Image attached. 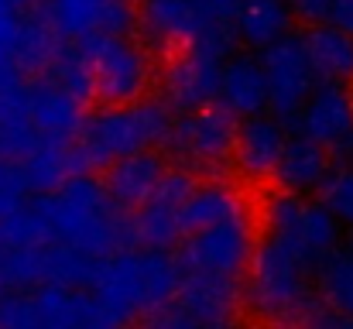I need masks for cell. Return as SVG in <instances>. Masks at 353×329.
<instances>
[{
	"label": "cell",
	"mask_w": 353,
	"mask_h": 329,
	"mask_svg": "<svg viewBox=\"0 0 353 329\" xmlns=\"http://www.w3.org/2000/svg\"><path fill=\"white\" fill-rule=\"evenodd\" d=\"M243 309V285L240 278L185 271L179 295L158 309L148 323L151 326H230Z\"/></svg>",
	"instance_id": "obj_8"
},
{
	"label": "cell",
	"mask_w": 353,
	"mask_h": 329,
	"mask_svg": "<svg viewBox=\"0 0 353 329\" xmlns=\"http://www.w3.org/2000/svg\"><path fill=\"white\" fill-rule=\"evenodd\" d=\"M285 144H288V134H285L281 117H268V113L243 117L240 127H236L234 144L236 175L247 179V182H271Z\"/></svg>",
	"instance_id": "obj_15"
},
{
	"label": "cell",
	"mask_w": 353,
	"mask_h": 329,
	"mask_svg": "<svg viewBox=\"0 0 353 329\" xmlns=\"http://www.w3.org/2000/svg\"><path fill=\"white\" fill-rule=\"evenodd\" d=\"M234 45H236L234 24L210 21L203 28V34L196 38V45L168 55V62L161 69V79H158L161 100L175 113L216 103L220 69H223V59L234 52Z\"/></svg>",
	"instance_id": "obj_5"
},
{
	"label": "cell",
	"mask_w": 353,
	"mask_h": 329,
	"mask_svg": "<svg viewBox=\"0 0 353 329\" xmlns=\"http://www.w3.org/2000/svg\"><path fill=\"white\" fill-rule=\"evenodd\" d=\"M165 168H168V165H165V158H161L154 148L134 151V154H123V158L107 165L103 186H107L110 199L117 203L120 210H137V206L148 203V196L158 189Z\"/></svg>",
	"instance_id": "obj_20"
},
{
	"label": "cell",
	"mask_w": 353,
	"mask_h": 329,
	"mask_svg": "<svg viewBox=\"0 0 353 329\" xmlns=\"http://www.w3.org/2000/svg\"><path fill=\"white\" fill-rule=\"evenodd\" d=\"M206 24L210 21H206L199 0H141L134 31L141 34V41L151 52L168 59V55L196 45V38L203 34Z\"/></svg>",
	"instance_id": "obj_13"
},
{
	"label": "cell",
	"mask_w": 353,
	"mask_h": 329,
	"mask_svg": "<svg viewBox=\"0 0 353 329\" xmlns=\"http://www.w3.org/2000/svg\"><path fill=\"white\" fill-rule=\"evenodd\" d=\"M21 172L28 179V189L41 196V192L59 189L69 175H76L83 168H79L72 141H48V137H41V144L21 161Z\"/></svg>",
	"instance_id": "obj_26"
},
{
	"label": "cell",
	"mask_w": 353,
	"mask_h": 329,
	"mask_svg": "<svg viewBox=\"0 0 353 329\" xmlns=\"http://www.w3.org/2000/svg\"><path fill=\"white\" fill-rule=\"evenodd\" d=\"M28 179L21 172V161H10L0 154V219H7L14 210L28 203Z\"/></svg>",
	"instance_id": "obj_31"
},
{
	"label": "cell",
	"mask_w": 353,
	"mask_h": 329,
	"mask_svg": "<svg viewBox=\"0 0 353 329\" xmlns=\"http://www.w3.org/2000/svg\"><path fill=\"white\" fill-rule=\"evenodd\" d=\"M261 66L268 76V97H271V113L281 120H295V113L309 100V93L316 90V72L312 62L305 55L302 34H285L278 41H271L268 48H261Z\"/></svg>",
	"instance_id": "obj_12"
},
{
	"label": "cell",
	"mask_w": 353,
	"mask_h": 329,
	"mask_svg": "<svg viewBox=\"0 0 353 329\" xmlns=\"http://www.w3.org/2000/svg\"><path fill=\"white\" fill-rule=\"evenodd\" d=\"M333 158H330V148L299 134V137H288L285 151H281V161L274 168V186L285 189V192H299V196H309L323 186L326 172H330Z\"/></svg>",
	"instance_id": "obj_21"
},
{
	"label": "cell",
	"mask_w": 353,
	"mask_h": 329,
	"mask_svg": "<svg viewBox=\"0 0 353 329\" xmlns=\"http://www.w3.org/2000/svg\"><path fill=\"white\" fill-rule=\"evenodd\" d=\"M254 226L250 217L223 219L203 230H192L182 237L179 261L185 271H203V275H223V278H243L247 261L254 254Z\"/></svg>",
	"instance_id": "obj_10"
},
{
	"label": "cell",
	"mask_w": 353,
	"mask_h": 329,
	"mask_svg": "<svg viewBox=\"0 0 353 329\" xmlns=\"http://www.w3.org/2000/svg\"><path fill=\"white\" fill-rule=\"evenodd\" d=\"M216 103L227 107L234 117H240V120L271 110L268 76H264L261 55H254V52H230V55L223 59Z\"/></svg>",
	"instance_id": "obj_18"
},
{
	"label": "cell",
	"mask_w": 353,
	"mask_h": 329,
	"mask_svg": "<svg viewBox=\"0 0 353 329\" xmlns=\"http://www.w3.org/2000/svg\"><path fill=\"white\" fill-rule=\"evenodd\" d=\"M236 127H240V117H234L220 103L185 110V113L172 117L165 148L172 151V158L182 168L216 175V172H223L234 161Z\"/></svg>",
	"instance_id": "obj_6"
},
{
	"label": "cell",
	"mask_w": 353,
	"mask_h": 329,
	"mask_svg": "<svg viewBox=\"0 0 353 329\" xmlns=\"http://www.w3.org/2000/svg\"><path fill=\"white\" fill-rule=\"evenodd\" d=\"M333 151H336V161H343V165H350L353 168V130L350 134H343V137L333 144Z\"/></svg>",
	"instance_id": "obj_35"
},
{
	"label": "cell",
	"mask_w": 353,
	"mask_h": 329,
	"mask_svg": "<svg viewBox=\"0 0 353 329\" xmlns=\"http://www.w3.org/2000/svg\"><path fill=\"white\" fill-rule=\"evenodd\" d=\"M172 127V107L165 100H134V103H103V110L86 113L79 134L72 137L83 172L107 168L123 154L148 151L165 144Z\"/></svg>",
	"instance_id": "obj_4"
},
{
	"label": "cell",
	"mask_w": 353,
	"mask_h": 329,
	"mask_svg": "<svg viewBox=\"0 0 353 329\" xmlns=\"http://www.w3.org/2000/svg\"><path fill=\"white\" fill-rule=\"evenodd\" d=\"M330 21H333L336 28H343L347 34H353V0H333Z\"/></svg>",
	"instance_id": "obj_34"
},
{
	"label": "cell",
	"mask_w": 353,
	"mask_h": 329,
	"mask_svg": "<svg viewBox=\"0 0 353 329\" xmlns=\"http://www.w3.org/2000/svg\"><path fill=\"white\" fill-rule=\"evenodd\" d=\"M292 14L305 24H316V21H330V7L333 0H288Z\"/></svg>",
	"instance_id": "obj_32"
},
{
	"label": "cell",
	"mask_w": 353,
	"mask_h": 329,
	"mask_svg": "<svg viewBox=\"0 0 353 329\" xmlns=\"http://www.w3.org/2000/svg\"><path fill=\"white\" fill-rule=\"evenodd\" d=\"M316 192H319V203H326L340 217L343 226H353V168L350 165L333 158V165H330V172H326V179H323V186Z\"/></svg>",
	"instance_id": "obj_30"
},
{
	"label": "cell",
	"mask_w": 353,
	"mask_h": 329,
	"mask_svg": "<svg viewBox=\"0 0 353 329\" xmlns=\"http://www.w3.org/2000/svg\"><path fill=\"white\" fill-rule=\"evenodd\" d=\"M295 127L299 134L333 148L343 134L353 130V90L347 83L319 79L309 100L295 113Z\"/></svg>",
	"instance_id": "obj_17"
},
{
	"label": "cell",
	"mask_w": 353,
	"mask_h": 329,
	"mask_svg": "<svg viewBox=\"0 0 353 329\" xmlns=\"http://www.w3.org/2000/svg\"><path fill=\"white\" fill-rule=\"evenodd\" d=\"M62 45H65V38L52 28V21L45 14L24 10L21 28H17V45H14V69L24 79H38L59 59Z\"/></svg>",
	"instance_id": "obj_23"
},
{
	"label": "cell",
	"mask_w": 353,
	"mask_h": 329,
	"mask_svg": "<svg viewBox=\"0 0 353 329\" xmlns=\"http://www.w3.org/2000/svg\"><path fill=\"white\" fill-rule=\"evenodd\" d=\"M0 240L7 247H41V243H52L55 237L38 203H24L7 219H0Z\"/></svg>",
	"instance_id": "obj_29"
},
{
	"label": "cell",
	"mask_w": 353,
	"mask_h": 329,
	"mask_svg": "<svg viewBox=\"0 0 353 329\" xmlns=\"http://www.w3.org/2000/svg\"><path fill=\"white\" fill-rule=\"evenodd\" d=\"M10 3H14L17 10H34V7H38L41 0H10Z\"/></svg>",
	"instance_id": "obj_36"
},
{
	"label": "cell",
	"mask_w": 353,
	"mask_h": 329,
	"mask_svg": "<svg viewBox=\"0 0 353 329\" xmlns=\"http://www.w3.org/2000/svg\"><path fill=\"white\" fill-rule=\"evenodd\" d=\"M38 79H48V83L62 86V90H65V93H72L79 103H90V100L97 97L93 69H90V59H86L83 45H79V48H76V45H62L59 59H55V62L48 66V72H45V76H38Z\"/></svg>",
	"instance_id": "obj_28"
},
{
	"label": "cell",
	"mask_w": 353,
	"mask_h": 329,
	"mask_svg": "<svg viewBox=\"0 0 353 329\" xmlns=\"http://www.w3.org/2000/svg\"><path fill=\"white\" fill-rule=\"evenodd\" d=\"M38 210L45 213L52 237L90 257H107L120 247H130V217L110 199L103 179L90 172L69 175L59 189L41 192Z\"/></svg>",
	"instance_id": "obj_2"
},
{
	"label": "cell",
	"mask_w": 353,
	"mask_h": 329,
	"mask_svg": "<svg viewBox=\"0 0 353 329\" xmlns=\"http://www.w3.org/2000/svg\"><path fill=\"white\" fill-rule=\"evenodd\" d=\"M316 292L323 306L353 319V247H336L326 261L316 264Z\"/></svg>",
	"instance_id": "obj_27"
},
{
	"label": "cell",
	"mask_w": 353,
	"mask_h": 329,
	"mask_svg": "<svg viewBox=\"0 0 353 329\" xmlns=\"http://www.w3.org/2000/svg\"><path fill=\"white\" fill-rule=\"evenodd\" d=\"M192 189H196V175L189 168H165V175H161L158 189L148 196V203L130 210V247L172 250L175 243H182L179 213Z\"/></svg>",
	"instance_id": "obj_11"
},
{
	"label": "cell",
	"mask_w": 353,
	"mask_h": 329,
	"mask_svg": "<svg viewBox=\"0 0 353 329\" xmlns=\"http://www.w3.org/2000/svg\"><path fill=\"white\" fill-rule=\"evenodd\" d=\"M268 230L281 233L288 243H295L312 264L326 261L336 247H343V223L326 203H309L299 192H278L264 206Z\"/></svg>",
	"instance_id": "obj_9"
},
{
	"label": "cell",
	"mask_w": 353,
	"mask_h": 329,
	"mask_svg": "<svg viewBox=\"0 0 353 329\" xmlns=\"http://www.w3.org/2000/svg\"><path fill=\"white\" fill-rule=\"evenodd\" d=\"M185 268L161 247H120L97 261L90 288L120 323L151 319L182 288Z\"/></svg>",
	"instance_id": "obj_3"
},
{
	"label": "cell",
	"mask_w": 353,
	"mask_h": 329,
	"mask_svg": "<svg viewBox=\"0 0 353 329\" xmlns=\"http://www.w3.org/2000/svg\"><path fill=\"white\" fill-rule=\"evenodd\" d=\"M302 45L316 79H333V83L353 79V34H347L343 28H336L333 21H316L302 31Z\"/></svg>",
	"instance_id": "obj_22"
},
{
	"label": "cell",
	"mask_w": 353,
	"mask_h": 329,
	"mask_svg": "<svg viewBox=\"0 0 353 329\" xmlns=\"http://www.w3.org/2000/svg\"><path fill=\"white\" fill-rule=\"evenodd\" d=\"M240 3H243V0H199L206 21H216V24H234Z\"/></svg>",
	"instance_id": "obj_33"
},
{
	"label": "cell",
	"mask_w": 353,
	"mask_h": 329,
	"mask_svg": "<svg viewBox=\"0 0 353 329\" xmlns=\"http://www.w3.org/2000/svg\"><path fill=\"white\" fill-rule=\"evenodd\" d=\"M79 45L93 69L97 100L134 103L148 97L154 83V66H151V48L144 41H134L130 34H93Z\"/></svg>",
	"instance_id": "obj_7"
},
{
	"label": "cell",
	"mask_w": 353,
	"mask_h": 329,
	"mask_svg": "<svg viewBox=\"0 0 353 329\" xmlns=\"http://www.w3.org/2000/svg\"><path fill=\"white\" fill-rule=\"evenodd\" d=\"M31 299H34L38 326H123L117 316L97 299L93 288L45 281V285L31 288Z\"/></svg>",
	"instance_id": "obj_16"
},
{
	"label": "cell",
	"mask_w": 353,
	"mask_h": 329,
	"mask_svg": "<svg viewBox=\"0 0 353 329\" xmlns=\"http://www.w3.org/2000/svg\"><path fill=\"white\" fill-rule=\"evenodd\" d=\"M292 24H295V14H292L288 0H243L234 17L236 41H243L254 52L285 38L292 31Z\"/></svg>",
	"instance_id": "obj_25"
},
{
	"label": "cell",
	"mask_w": 353,
	"mask_h": 329,
	"mask_svg": "<svg viewBox=\"0 0 353 329\" xmlns=\"http://www.w3.org/2000/svg\"><path fill=\"white\" fill-rule=\"evenodd\" d=\"M247 217V203L243 196L236 192L230 182L223 179H210V182H196V189L189 192V199L182 203V237L192 233V230H203V226H213V223H223V219H236Z\"/></svg>",
	"instance_id": "obj_24"
},
{
	"label": "cell",
	"mask_w": 353,
	"mask_h": 329,
	"mask_svg": "<svg viewBox=\"0 0 353 329\" xmlns=\"http://www.w3.org/2000/svg\"><path fill=\"white\" fill-rule=\"evenodd\" d=\"M41 14L65 41H86L93 34H130L137 7L130 0H41Z\"/></svg>",
	"instance_id": "obj_14"
},
{
	"label": "cell",
	"mask_w": 353,
	"mask_h": 329,
	"mask_svg": "<svg viewBox=\"0 0 353 329\" xmlns=\"http://www.w3.org/2000/svg\"><path fill=\"white\" fill-rule=\"evenodd\" d=\"M3 250H7V243H3V240H0V261H3Z\"/></svg>",
	"instance_id": "obj_37"
},
{
	"label": "cell",
	"mask_w": 353,
	"mask_h": 329,
	"mask_svg": "<svg viewBox=\"0 0 353 329\" xmlns=\"http://www.w3.org/2000/svg\"><path fill=\"white\" fill-rule=\"evenodd\" d=\"M86 103L48 79H28V117L34 130L48 141H72L83 127Z\"/></svg>",
	"instance_id": "obj_19"
},
{
	"label": "cell",
	"mask_w": 353,
	"mask_h": 329,
	"mask_svg": "<svg viewBox=\"0 0 353 329\" xmlns=\"http://www.w3.org/2000/svg\"><path fill=\"white\" fill-rule=\"evenodd\" d=\"M312 271L316 264L295 243L268 230L243 271V309L268 323H312L323 309Z\"/></svg>",
	"instance_id": "obj_1"
}]
</instances>
